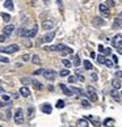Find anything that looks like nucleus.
I'll use <instances>...</instances> for the list:
<instances>
[{
  "label": "nucleus",
  "instance_id": "5",
  "mask_svg": "<svg viewBox=\"0 0 122 127\" xmlns=\"http://www.w3.org/2000/svg\"><path fill=\"white\" fill-rule=\"evenodd\" d=\"M87 96H88V98H89L92 102H96L99 100V96H97V93L93 90V88L92 87H88V89H87Z\"/></svg>",
  "mask_w": 122,
  "mask_h": 127
},
{
  "label": "nucleus",
  "instance_id": "52",
  "mask_svg": "<svg viewBox=\"0 0 122 127\" xmlns=\"http://www.w3.org/2000/svg\"><path fill=\"white\" fill-rule=\"evenodd\" d=\"M91 58H97V56H96V54H95V52H91Z\"/></svg>",
  "mask_w": 122,
  "mask_h": 127
},
{
  "label": "nucleus",
  "instance_id": "44",
  "mask_svg": "<svg viewBox=\"0 0 122 127\" xmlns=\"http://www.w3.org/2000/svg\"><path fill=\"white\" fill-rule=\"evenodd\" d=\"M0 60H1V63H8V62H9V59L5 58V56H1V58H0Z\"/></svg>",
  "mask_w": 122,
  "mask_h": 127
},
{
  "label": "nucleus",
  "instance_id": "2",
  "mask_svg": "<svg viewBox=\"0 0 122 127\" xmlns=\"http://www.w3.org/2000/svg\"><path fill=\"white\" fill-rule=\"evenodd\" d=\"M18 45H16V43H12V45L7 46V47H1V52L3 54H13V52H17L18 51Z\"/></svg>",
  "mask_w": 122,
  "mask_h": 127
},
{
  "label": "nucleus",
  "instance_id": "23",
  "mask_svg": "<svg viewBox=\"0 0 122 127\" xmlns=\"http://www.w3.org/2000/svg\"><path fill=\"white\" fill-rule=\"evenodd\" d=\"M83 66H84L85 70H92V68H93L92 63H91L89 60H84V62H83Z\"/></svg>",
  "mask_w": 122,
  "mask_h": 127
},
{
  "label": "nucleus",
  "instance_id": "40",
  "mask_svg": "<svg viewBox=\"0 0 122 127\" xmlns=\"http://www.w3.org/2000/svg\"><path fill=\"white\" fill-rule=\"evenodd\" d=\"M81 105H83L84 107H89V102L85 100V98H83V100H81Z\"/></svg>",
  "mask_w": 122,
  "mask_h": 127
},
{
  "label": "nucleus",
  "instance_id": "17",
  "mask_svg": "<svg viewBox=\"0 0 122 127\" xmlns=\"http://www.w3.org/2000/svg\"><path fill=\"white\" fill-rule=\"evenodd\" d=\"M121 81H120V79H113L112 80V87H113V89H120V88H121Z\"/></svg>",
  "mask_w": 122,
  "mask_h": 127
},
{
  "label": "nucleus",
  "instance_id": "41",
  "mask_svg": "<svg viewBox=\"0 0 122 127\" xmlns=\"http://www.w3.org/2000/svg\"><path fill=\"white\" fill-rule=\"evenodd\" d=\"M67 79H68V83H75V81L77 80V77H75V76H68Z\"/></svg>",
  "mask_w": 122,
  "mask_h": 127
},
{
  "label": "nucleus",
  "instance_id": "1",
  "mask_svg": "<svg viewBox=\"0 0 122 127\" xmlns=\"http://www.w3.org/2000/svg\"><path fill=\"white\" fill-rule=\"evenodd\" d=\"M13 121H15L16 125H23L24 123V113H23V109L18 107L17 110L15 111V117H13Z\"/></svg>",
  "mask_w": 122,
  "mask_h": 127
},
{
  "label": "nucleus",
  "instance_id": "27",
  "mask_svg": "<svg viewBox=\"0 0 122 127\" xmlns=\"http://www.w3.org/2000/svg\"><path fill=\"white\" fill-rule=\"evenodd\" d=\"M34 117V107H29L28 109V119H32Z\"/></svg>",
  "mask_w": 122,
  "mask_h": 127
},
{
  "label": "nucleus",
  "instance_id": "7",
  "mask_svg": "<svg viewBox=\"0 0 122 127\" xmlns=\"http://www.w3.org/2000/svg\"><path fill=\"white\" fill-rule=\"evenodd\" d=\"M121 42H122V35L117 34V35H114L113 39H112V46H113V47H116V49H118V46H120Z\"/></svg>",
  "mask_w": 122,
  "mask_h": 127
},
{
  "label": "nucleus",
  "instance_id": "21",
  "mask_svg": "<svg viewBox=\"0 0 122 127\" xmlns=\"http://www.w3.org/2000/svg\"><path fill=\"white\" fill-rule=\"evenodd\" d=\"M4 7L8 8L9 11H13V1H12V0H5V1H4Z\"/></svg>",
  "mask_w": 122,
  "mask_h": 127
},
{
  "label": "nucleus",
  "instance_id": "50",
  "mask_svg": "<svg viewBox=\"0 0 122 127\" xmlns=\"http://www.w3.org/2000/svg\"><path fill=\"white\" fill-rule=\"evenodd\" d=\"M0 41H1V42H4V41H5V34H1V37H0Z\"/></svg>",
  "mask_w": 122,
  "mask_h": 127
},
{
  "label": "nucleus",
  "instance_id": "37",
  "mask_svg": "<svg viewBox=\"0 0 122 127\" xmlns=\"http://www.w3.org/2000/svg\"><path fill=\"white\" fill-rule=\"evenodd\" d=\"M43 72H45V70H43V68H38V70H35L34 72H33V75L37 76V75H41V73H43Z\"/></svg>",
  "mask_w": 122,
  "mask_h": 127
},
{
  "label": "nucleus",
  "instance_id": "30",
  "mask_svg": "<svg viewBox=\"0 0 122 127\" xmlns=\"http://www.w3.org/2000/svg\"><path fill=\"white\" fill-rule=\"evenodd\" d=\"M59 76H62V77H68V76H71L70 75V71L68 70H62L59 72Z\"/></svg>",
  "mask_w": 122,
  "mask_h": 127
},
{
  "label": "nucleus",
  "instance_id": "43",
  "mask_svg": "<svg viewBox=\"0 0 122 127\" xmlns=\"http://www.w3.org/2000/svg\"><path fill=\"white\" fill-rule=\"evenodd\" d=\"M122 77V71H117L116 72V79H121Z\"/></svg>",
  "mask_w": 122,
  "mask_h": 127
},
{
  "label": "nucleus",
  "instance_id": "29",
  "mask_svg": "<svg viewBox=\"0 0 122 127\" xmlns=\"http://www.w3.org/2000/svg\"><path fill=\"white\" fill-rule=\"evenodd\" d=\"M76 77H77L79 81H84V80H85V77L83 76V73L80 72V70H76Z\"/></svg>",
  "mask_w": 122,
  "mask_h": 127
},
{
  "label": "nucleus",
  "instance_id": "48",
  "mask_svg": "<svg viewBox=\"0 0 122 127\" xmlns=\"http://www.w3.org/2000/svg\"><path fill=\"white\" fill-rule=\"evenodd\" d=\"M105 54L110 55V54H112V50H110V49H105Z\"/></svg>",
  "mask_w": 122,
  "mask_h": 127
},
{
  "label": "nucleus",
  "instance_id": "49",
  "mask_svg": "<svg viewBox=\"0 0 122 127\" xmlns=\"http://www.w3.org/2000/svg\"><path fill=\"white\" fill-rule=\"evenodd\" d=\"M117 50H118V52H120V54H122V42L120 43V46H118V49H117Z\"/></svg>",
  "mask_w": 122,
  "mask_h": 127
},
{
  "label": "nucleus",
  "instance_id": "45",
  "mask_svg": "<svg viewBox=\"0 0 122 127\" xmlns=\"http://www.w3.org/2000/svg\"><path fill=\"white\" fill-rule=\"evenodd\" d=\"M99 51H100V52H105V47H104V45H99Z\"/></svg>",
  "mask_w": 122,
  "mask_h": 127
},
{
  "label": "nucleus",
  "instance_id": "8",
  "mask_svg": "<svg viewBox=\"0 0 122 127\" xmlns=\"http://www.w3.org/2000/svg\"><path fill=\"white\" fill-rule=\"evenodd\" d=\"M92 24L95 26H104L105 25V21L101 18V16H97V17H93L92 18Z\"/></svg>",
  "mask_w": 122,
  "mask_h": 127
},
{
  "label": "nucleus",
  "instance_id": "34",
  "mask_svg": "<svg viewBox=\"0 0 122 127\" xmlns=\"http://www.w3.org/2000/svg\"><path fill=\"white\" fill-rule=\"evenodd\" d=\"M55 106H57L58 109H63V107H64V101H63V100L57 101V105H55Z\"/></svg>",
  "mask_w": 122,
  "mask_h": 127
},
{
  "label": "nucleus",
  "instance_id": "22",
  "mask_svg": "<svg viewBox=\"0 0 122 127\" xmlns=\"http://www.w3.org/2000/svg\"><path fill=\"white\" fill-rule=\"evenodd\" d=\"M72 52H74V50H72V49H71V47H68V46H66V47H64V50H63V51H60V54H62L63 56H64V55H67V54H72Z\"/></svg>",
  "mask_w": 122,
  "mask_h": 127
},
{
  "label": "nucleus",
  "instance_id": "53",
  "mask_svg": "<svg viewBox=\"0 0 122 127\" xmlns=\"http://www.w3.org/2000/svg\"><path fill=\"white\" fill-rule=\"evenodd\" d=\"M18 96H20L18 93H15V94H13V97H15V98H18Z\"/></svg>",
  "mask_w": 122,
  "mask_h": 127
},
{
  "label": "nucleus",
  "instance_id": "33",
  "mask_svg": "<svg viewBox=\"0 0 122 127\" xmlns=\"http://www.w3.org/2000/svg\"><path fill=\"white\" fill-rule=\"evenodd\" d=\"M62 63H63V66H64V67H68V68L72 67V62H70L68 59H63Z\"/></svg>",
  "mask_w": 122,
  "mask_h": 127
},
{
  "label": "nucleus",
  "instance_id": "51",
  "mask_svg": "<svg viewBox=\"0 0 122 127\" xmlns=\"http://www.w3.org/2000/svg\"><path fill=\"white\" fill-rule=\"evenodd\" d=\"M49 90H50V92H52V90H54V87H52V85H49Z\"/></svg>",
  "mask_w": 122,
  "mask_h": 127
},
{
  "label": "nucleus",
  "instance_id": "11",
  "mask_svg": "<svg viewBox=\"0 0 122 127\" xmlns=\"http://www.w3.org/2000/svg\"><path fill=\"white\" fill-rule=\"evenodd\" d=\"M41 110H42V113H45V114H51L52 107L50 104H43L42 106H41Z\"/></svg>",
  "mask_w": 122,
  "mask_h": 127
},
{
  "label": "nucleus",
  "instance_id": "42",
  "mask_svg": "<svg viewBox=\"0 0 122 127\" xmlns=\"http://www.w3.org/2000/svg\"><path fill=\"white\" fill-rule=\"evenodd\" d=\"M23 60H25V62H29V60H30V55L25 54L24 56H23Z\"/></svg>",
  "mask_w": 122,
  "mask_h": 127
},
{
  "label": "nucleus",
  "instance_id": "46",
  "mask_svg": "<svg viewBox=\"0 0 122 127\" xmlns=\"http://www.w3.org/2000/svg\"><path fill=\"white\" fill-rule=\"evenodd\" d=\"M112 60H113V63H114V64H116V63H118V58L116 56V55H112Z\"/></svg>",
  "mask_w": 122,
  "mask_h": 127
},
{
  "label": "nucleus",
  "instance_id": "13",
  "mask_svg": "<svg viewBox=\"0 0 122 127\" xmlns=\"http://www.w3.org/2000/svg\"><path fill=\"white\" fill-rule=\"evenodd\" d=\"M32 85L37 90H42L43 89V85H42V83L41 81H38L37 79H32Z\"/></svg>",
  "mask_w": 122,
  "mask_h": 127
},
{
  "label": "nucleus",
  "instance_id": "38",
  "mask_svg": "<svg viewBox=\"0 0 122 127\" xmlns=\"http://www.w3.org/2000/svg\"><path fill=\"white\" fill-rule=\"evenodd\" d=\"M91 79H92L93 81H97V80H99V75L96 72H92V73H91Z\"/></svg>",
  "mask_w": 122,
  "mask_h": 127
},
{
  "label": "nucleus",
  "instance_id": "9",
  "mask_svg": "<svg viewBox=\"0 0 122 127\" xmlns=\"http://www.w3.org/2000/svg\"><path fill=\"white\" fill-rule=\"evenodd\" d=\"M13 32H15V25H12V24H8V25L4 28V30H3V34H5V35L8 37V35H11Z\"/></svg>",
  "mask_w": 122,
  "mask_h": 127
},
{
  "label": "nucleus",
  "instance_id": "54",
  "mask_svg": "<svg viewBox=\"0 0 122 127\" xmlns=\"http://www.w3.org/2000/svg\"><path fill=\"white\" fill-rule=\"evenodd\" d=\"M118 17H120V18H122V12L120 13V16H118Z\"/></svg>",
  "mask_w": 122,
  "mask_h": 127
},
{
  "label": "nucleus",
  "instance_id": "35",
  "mask_svg": "<svg viewBox=\"0 0 122 127\" xmlns=\"http://www.w3.org/2000/svg\"><path fill=\"white\" fill-rule=\"evenodd\" d=\"M74 58V66L75 67H79L80 66V58L79 56H72Z\"/></svg>",
  "mask_w": 122,
  "mask_h": 127
},
{
  "label": "nucleus",
  "instance_id": "3",
  "mask_svg": "<svg viewBox=\"0 0 122 127\" xmlns=\"http://www.w3.org/2000/svg\"><path fill=\"white\" fill-rule=\"evenodd\" d=\"M43 77H45L46 80H49V81H54L55 77H57V72H55L54 70H45Z\"/></svg>",
  "mask_w": 122,
  "mask_h": 127
},
{
  "label": "nucleus",
  "instance_id": "14",
  "mask_svg": "<svg viewBox=\"0 0 122 127\" xmlns=\"http://www.w3.org/2000/svg\"><path fill=\"white\" fill-rule=\"evenodd\" d=\"M59 88L62 89V92L64 93L66 96H72V94H74V93H72V90H71V89H68V88L66 87L64 84H59Z\"/></svg>",
  "mask_w": 122,
  "mask_h": 127
},
{
  "label": "nucleus",
  "instance_id": "25",
  "mask_svg": "<svg viewBox=\"0 0 122 127\" xmlns=\"http://www.w3.org/2000/svg\"><path fill=\"white\" fill-rule=\"evenodd\" d=\"M96 59H97V63H99V64H105V63H106V59H105L104 55H99Z\"/></svg>",
  "mask_w": 122,
  "mask_h": 127
},
{
  "label": "nucleus",
  "instance_id": "47",
  "mask_svg": "<svg viewBox=\"0 0 122 127\" xmlns=\"http://www.w3.org/2000/svg\"><path fill=\"white\" fill-rule=\"evenodd\" d=\"M105 4H106L108 7H113V5L116 4V1H106V3H105Z\"/></svg>",
  "mask_w": 122,
  "mask_h": 127
},
{
  "label": "nucleus",
  "instance_id": "10",
  "mask_svg": "<svg viewBox=\"0 0 122 127\" xmlns=\"http://www.w3.org/2000/svg\"><path fill=\"white\" fill-rule=\"evenodd\" d=\"M42 28L45 30H51L52 28H54V21L52 20H46L42 22Z\"/></svg>",
  "mask_w": 122,
  "mask_h": 127
},
{
  "label": "nucleus",
  "instance_id": "28",
  "mask_svg": "<svg viewBox=\"0 0 122 127\" xmlns=\"http://www.w3.org/2000/svg\"><path fill=\"white\" fill-rule=\"evenodd\" d=\"M21 83L24 84V87H26V84H32V80L29 79V77H21Z\"/></svg>",
  "mask_w": 122,
  "mask_h": 127
},
{
  "label": "nucleus",
  "instance_id": "20",
  "mask_svg": "<svg viewBox=\"0 0 122 127\" xmlns=\"http://www.w3.org/2000/svg\"><path fill=\"white\" fill-rule=\"evenodd\" d=\"M45 50L46 51H60L59 50V46L54 45V46H45Z\"/></svg>",
  "mask_w": 122,
  "mask_h": 127
},
{
  "label": "nucleus",
  "instance_id": "4",
  "mask_svg": "<svg viewBox=\"0 0 122 127\" xmlns=\"http://www.w3.org/2000/svg\"><path fill=\"white\" fill-rule=\"evenodd\" d=\"M99 9H100V13H101L102 17H109L110 11H109V7H108L105 3H102V4L99 5Z\"/></svg>",
  "mask_w": 122,
  "mask_h": 127
},
{
  "label": "nucleus",
  "instance_id": "36",
  "mask_svg": "<svg viewBox=\"0 0 122 127\" xmlns=\"http://www.w3.org/2000/svg\"><path fill=\"white\" fill-rule=\"evenodd\" d=\"M105 66H106V67H109V68H112V67H114V63H113V60L106 59V63H105Z\"/></svg>",
  "mask_w": 122,
  "mask_h": 127
},
{
  "label": "nucleus",
  "instance_id": "55",
  "mask_svg": "<svg viewBox=\"0 0 122 127\" xmlns=\"http://www.w3.org/2000/svg\"><path fill=\"white\" fill-rule=\"evenodd\" d=\"M121 97H122V92H121Z\"/></svg>",
  "mask_w": 122,
  "mask_h": 127
},
{
  "label": "nucleus",
  "instance_id": "26",
  "mask_svg": "<svg viewBox=\"0 0 122 127\" xmlns=\"http://www.w3.org/2000/svg\"><path fill=\"white\" fill-rule=\"evenodd\" d=\"M32 62L34 63V64H40V63H41L40 56H38L37 54H35V55H32Z\"/></svg>",
  "mask_w": 122,
  "mask_h": 127
},
{
  "label": "nucleus",
  "instance_id": "12",
  "mask_svg": "<svg viewBox=\"0 0 122 127\" xmlns=\"http://www.w3.org/2000/svg\"><path fill=\"white\" fill-rule=\"evenodd\" d=\"M54 33L52 32H49V33H46L45 35H43V42H46V43H50L52 39H54Z\"/></svg>",
  "mask_w": 122,
  "mask_h": 127
},
{
  "label": "nucleus",
  "instance_id": "6",
  "mask_svg": "<svg viewBox=\"0 0 122 127\" xmlns=\"http://www.w3.org/2000/svg\"><path fill=\"white\" fill-rule=\"evenodd\" d=\"M37 33H38V25H33L32 29H29L26 32L25 37H26V38H33V37H35V35H37Z\"/></svg>",
  "mask_w": 122,
  "mask_h": 127
},
{
  "label": "nucleus",
  "instance_id": "15",
  "mask_svg": "<svg viewBox=\"0 0 122 127\" xmlns=\"http://www.w3.org/2000/svg\"><path fill=\"white\" fill-rule=\"evenodd\" d=\"M20 94L23 96V97H29L30 96V90L28 87H21L20 88Z\"/></svg>",
  "mask_w": 122,
  "mask_h": 127
},
{
  "label": "nucleus",
  "instance_id": "32",
  "mask_svg": "<svg viewBox=\"0 0 122 127\" xmlns=\"http://www.w3.org/2000/svg\"><path fill=\"white\" fill-rule=\"evenodd\" d=\"M1 17H3V20H4L5 22H9V21H11V15H8V13L3 12L1 13Z\"/></svg>",
  "mask_w": 122,
  "mask_h": 127
},
{
  "label": "nucleus",
  "instance_id": "19",
  "mask_svg": "<svg viewBox=\"0 0 122 127\" xmlns=\"http://www.w3.org/2000/svg\"><path fill=\"white\" fill-rule=\"evenodd\" d=\"M113 125H114V119H113V118H106V119L104 121L105 127H112Z\"/></svg>",
  "mask_w": 122,
  "mask_h": 127
},
{
  "label": "nucleus",
  "instance_id": "39",
  "mask_svg": "<svg viewBox=\"0 0 122 127\" xmlns=\"http://www.w3.org/2000/svg\"><path fill=\"white\" fill-rule=\"evenodd\" d=\"M11 114H12V113H11V109H7V111H5V119H11Z\"/></svg>",
  "mask_w": 122,
  "mask_h": 127
},
{
  "label": "nucleus",
  "instance_id": "18",
  "mask_svg": "<svg viewBox=\"0 0 122 127\" xmlns=\"http://www.w3.org/2000/svg\"><path fill=\"white\" fill-rule=\"evenodd\" d=\"M76 126H77V127H88V121L84 119V118H81V119L77 121Z\"/></svg>",
  "mask_w": 122,
  "mask_h": 127
},
{
  "label": "nucleus",
  "instance_id": "24",
  "mask_svg": "<svg viewBox=\"0 0 122 127\" xmlns=\"http://www.w3.org/2000/svg\"><path fill=\"white\" fill-rule=\"evenodd\" d=\"M70 89L72 90V93H75V94H77V96H81L83 94L81 89H79V88H76V87H70Z\"/></svg>",
  "mask_w": 122,
  "mask_h": 127
},
{
  "label": "nucleus",
  "instance_id": "16",
  "mask_svg": "<svg viewBox=\"0 0 122 127\" xmlns=\"http://www.w3.org/2000/svg\"><path fill=\"white\" fill-rule=\"evenodd\" d=\"M110 96H112L116 101H121V93H118L117 89H112V90H110Z\"/></svg>",
  "mask_w": 122,
  "mask_h": 127
},
{
  "label": "nucleus",
  "instance_id": "31",
  "mask_svg": "<svg viewBox=\"0 0 122 127\" xmlns=\"http://www.w3.org/2000/svg\"><path fill=\"white\" fill-rule=\"evenodd\" d=\"M1 100H3V102H7V104H11V96L4 94V93H3V96H1Z\"/></svg>",
  "mask_w": 122,
  "mask_h": 127
}]
</instances>
